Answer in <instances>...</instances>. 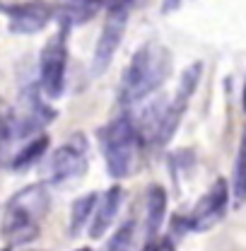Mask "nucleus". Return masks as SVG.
Wrapping results in <instances>:
<instances>
[{
  "instance_id": "f257e3e1",
  "label": "nucleus",
  "mask_w": 246,
  "mask_h": 251,
  "mask_svg": "<svg viewBox=\"0 0 246 251\" xmlns=\"http://www.w3.org/2000/svg\"><path fill=\"white\" fill-rule=\"evenodd\" d=\"M169 70H172V56L159 41H150V44L140 46L123 70L121 101L138 104V101L148 99L150 94L162 87Z\"/></svg>"
},
{
  "instance_id": "f03ea898",
  "label": "nucleus",
  "mask_w": 246,
  "mask_h": 251,
  "mask_svg": "<svg viewBox=\"0 0 246 251\" xmlns=\"http://www.w3.org/2000/svg\"><path fill=\"white\" fill-rule=\"evenodd\" d=\"M49 210V191L41 184L15 193L2 215V234L10 244H27L39 234V222Z\"/></svg>"
},
{
  "instance_id": "7ed1b4c3",
  "label": "nucleus",
  "mask_w": 246,
  "mask_h": 251,
  "mask_svg": "<svg viewBox=\"0 0 246 251\" xmlns=\"http://www.w3.org/2000/svg\"><path fill=\"white\" fill-rule=\"evenodd\" d=\"M101 150H104V162L111 176L123 179L130 174L135 152H138V128L130 119H116L104 128L101 133Z\"/></svg>"
},
{
  "instance_id": "20e7f679",
  "label": "nucleus",
  "mask_w": 246,
  "mask_h": 251,
  "mask_svg": "<svg viewBox=\"0 0 246 251\" xmlns=\"http://www.w3.org/2000/svg\"><path fill=\"white\" fill-rule=\"evenodd\" d=\"M65 65H68V46H65V36L58 34L44 46L39 61L41 90L53 99L61 97L65 87Z\"/></svg>"
},
{
  "instance_id": "39448f33",
  "label": "nucleus",
  "mask_w": 246,
  "mask_h": 251,
  "mask_svg": "<svg viewBox=\"0 0 246 251\" xmlns=\"http://www.w3.org/2000/svg\"><path fill=\"white\" fill-rule=\"evenodd\" d=\"M125 25H128V7H109V17L101 27V36H99L97 51H94V73H104L109 68V63L116 56V51H119V46L123 41Z\"/></svg>"
},
{
  "instance_id": "423d86ee",
  "label": "nucleus",
  "mask_w": 246,
  "mask_h": 251,
  "mask_svg": "<svg viewBox=\"0 0 246 251\" xmlns=\"http://www.w3.org/2000/svg\"><path fill=\"white\" fill-rule=\"evenodd\" d=\"M227 205H229V186L224 179H217L210 186V191L196 203V208L188 218V227L196 232H205V229L215 227L227 215Z\"/></svg>"
},
{
  "instance_id": "0eeeda50",
  "label": "nucleus",
  "mask_w": 246,
  "mask_h": 251,
  "mask_svg": "<svg viewBox=\"0 0 246 251\" xmlns=\"http://www.w3.org/2000/svg\"><path fill=\"white\" fill-rule=\"evenodd\" d=\"M87 169V155L85 148L77 143H65L58 150L51 152L49 159V179L53 184H63V181H73L80 179Z\"/></svg>"
},
{
  "instance_id": "6e6552de",
  "label": "nucleus",
  "mask_w": 246,
  "mask_h": 251,
  "mask_svg": "<svg viewBox=\"0 0 246 251\" xmlns=\"http://www.w3.org/2000/svg\"><path fill=\"white\" fill-rule=\"evenodd\" d=\"M5 12L10 17V31H15V34L41 31L53 17V7L41 2V0H29V2H20V5L5 7Z\"/></svg>"
},
{
  "instance_id": "1a4fd4ad",
  "label": "nucleus",
  "mask_w": 246,
  "mask_h": 251,
  "mask_svg": "<svg viewBox=\"0 0 246 251\" xmlns=\"http://www.w3.org/2000/svg\"><path fill=\"white\" fill-rule=\"evenodd\" d=\"M121 201H123V191L119 186L109 188L106 193L99 196L97 208H94V215L90 220V237L92 239H101L111 229L114 220H116L119 210H121Z\"/></svg>"
},
{
  "instance_id": "9d476101",
  "label": "nucleus",
  "mask_w": 246,
  "mask_h": 251,
  "mask_svg": "<svg viewBox=\"0 0 246 251\" xmlns=\"http://www.w3.org/2000/svg\"><path fill=\"white\" fill-rule=\"evenodd\" d=\"M101 5H104V0H61L53 7V17L63 22L65 27H80V25L90 22L92 17H97Z\"/></svg>"
},
{
  "instance_id": "9b49d317",
  "label": "nucleus",
  "mask_w": 246,
  "mask_h": 251,
  "mask_svg": "<svg viewBox=\"0 0 246 251\" xmlns=\"http://www.w3.org/2000/svg\"><path fill=\"white\" fill-rule=\"evenodd\" d=\"M164 210H167V193L159 186L148 188V198H145V234H148V239L157 237L162 220H164Z\"/></svg>"
},
{
  "instance_id": "f8f14e48",
  "label": "nucleus",
  "mask_w": 246,
  "mask_h": 251,
  "mask_svg": "<svg viewBox=\"0 0 246 251\" xmlns=\"http://www.w3.org/2000/svg\"><path fill=\"white\" fill-rule=\"evenodd\" d=\"M97 201H99L97 193H87V196H82L73 203V208H70V234H80V229L92 220Z\"/></svg>"
},
{
  "instance_id": "ddd939ff",
  "label": "nucleus",
  "mask_w": 246,
  "mask_h": 251,
  "mask_svg": "<svg viewBox=\"0 0 246 251\" xmlns=\"http://www.w3.org/2000/svg\"><path fill=\"white\" fill-rule=\"evenodd\" d=\"M232 191H234V203L237 208L244 205L246 201V130L239 143V152H237V162H234V181H232Z\"/></svg>"
},
{
  "instance_id": "4468645a",
  "label": "nucleus",
  "mask_w": 246,
  "mask_h": 251,
  "mask_svg": "<svg viewBox=\"0 0 246 251\" xmlns=\"http://www.w3.org/2000/svg\"><path fill=\"white\" fill-rule=\"evenodd\" d=\"M46 148H49V138H46V135H39V138L29 140L20 152H15V157H12V167H15V169L29 167L31 162H36L39 157L46 152Z\"/></svg>"
},
{
  "instance_id": "2eb2a0df",
  "label": "nucleus",
  "mask_w": 246,
  "mask_h": 251,
  "mask_svg": "<svg viewBox=\"0 0 246 251\" xmlns=\"http://www.w3.org/2000/svg\"><path fill=\"white\" fill-rule=\"evenodd\" d=\"M130 244H133V222H125L114 234V239H111L106 251H130Z\"/></svg>"
},
{
  "instance_id": "dca6fc26",
  "label": "nucleus",
  "mask_w": 246,
  "mask_h": 251,
  "mask_svg": "<svg viewBox=\"0 0 246 251\" xmlns=\"http://www.w3.org/2000/svg\"><path fill=\"white\" fill-rule=\"evenodd\" d=\"M143 251H176V249H174L172 239H167V237H150L148 244L143 247Z\"/></svg>"
},
{
  "instance_id": "f3484780",
  "label": "nucleus",
  "mask_w": 246,
  "mask_h": 251,
  "mask_svg": "<svg viewBox=\"0 0 246 251\" xmlns=\"http://www.w3.org/2000/svg\"><path fill=\"white\" fill-rule=\"evenodd\" d=\"M109 2V7H128L133 0H106Z\"/></svg>"
},
{
  "instance_id": "a211bd4d",
  "label": "nucleus",
  "mask_w": 246,
  "mask_h": 251,
  "mask_svg": "<svg viewBox=\"0 0 246 251\" xmlns=\"http://www.w3.org/2000/svg\"><path fill=\"white\" fill-rule=\"evenodd\" d=\"M244 109H246V90H244Z\"/></svg>"
},
{
  "instance_id": "6ab92c4d",
  "label": "nucleus",
  "mask_w": 246,
  "mask_h": 251,
  "mask_svg": "<svg viewBox=\"0 0 246 251\" xmlns=\"http://www.w3.org/2000/svg\"><path fill=\"white\" fill-rule=\"evenodd\" d=\"M77 251H92V249H77Z\"/></svg>"
}]
</instances>
